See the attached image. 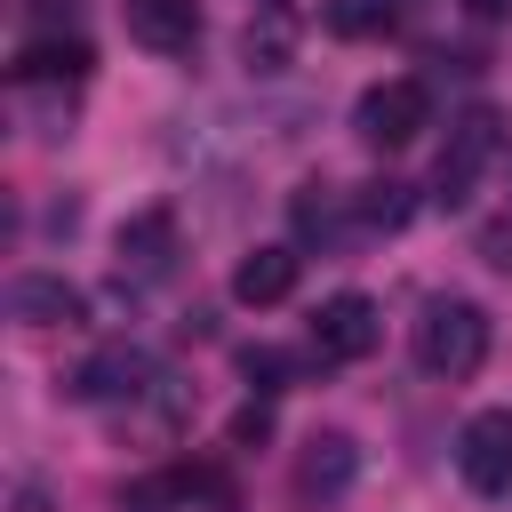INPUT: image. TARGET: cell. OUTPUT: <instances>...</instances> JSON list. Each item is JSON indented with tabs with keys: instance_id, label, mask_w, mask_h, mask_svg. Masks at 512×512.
I'll use <instances>...</instances> for the list:
<instances>
[{
	"instance_id": "obj_1",
	"label": "cell",
	"mask_w": 512,
	"mask_h": 512,
	"mask_svg": "<svg viewBox=\"0 0 512 512\" xmlns=\"http://www.w3.org/2000/svg\"><path fill=\"white\" fill-rule=\"evenodd\" d=\"M416 368L424 376H448V384H464V376H480V360H488V312L472 304V296H432L424 312H416Z\"/></svg>"
},
{
	"instance_id": "obj_2",
	"label": "cell",
	"mask_w": 512,
	"mask_h": 512,
	"mask_svg": "<svg viewBox=\"0 0 512 512\" xmlns=\"http://www.w3.org/2000/svg\"><path fill=\"white\" fill-rule=\"evenodd\" d=\"M496 144H504V120H496L488 104L456 112V120H448V144H440V160H432V200H440V208H464V200H472V184L488 176Z\"/></svg>"
},
{
	"instance_id": "obj_3",
	"label": "cell",
	"mask_w": 512,
	"mask_h": 512,
	"mask_svg": "<svg viewBox=\"0 0 512 512\" xmlns=\"http://www.w3.org/2000/svg\"><path fill=\"white\" fill-rule=\"evenodd\" d=\"M352 128H360V144L400 152V144H416V136L432 128V88H424V80H376V88L352 104Z\"/></svg>"
},
{
	"instance_id": "obj_4",
	"label": "cell",
	"mask_w": 512,
	"mask_h": 512,
	"mask_svg": "<svg viewBox=\"0 0 512 512\" xmlns=\"http://www.w3.org/2000/svg\"><path fill=\"white\" fill-rule=\"evenodd\" d=\"M376 336H384V320H376V304H368L360 288L320 296V312H312V360H320V368H352V360H368Z\"/></svg>"
},
{
	"instance_id": "obj_5",
	"label": "cell",
	"mask_w": 512,
	"mask_h": 512,
	"mask_svg": "<svg viewBox=\"0 0 512 512\" xmlns=\"http://www.w3.org/2000/svg\"><path fill=\"white\" fill-rule=\"evenodd\" d=\"M456 472L472 496H512V408H480L456 440Z\"/></svg>"
},
{
	"instance_id": "obj_6",
	"label": "cell",
	"mask_w": 512,
	"mask_h": 512,
	"mask_svg": "<svg viewBox=\"0 0 512 512\" xmlns=\"http://www.w3.org/2000/svg\"><path fill=\"white\" fill-rule=\"evenodd\" d=\"M160 384V368H152V352L144 344H104V352H88L80 368H72V400H144Z\"/></svg>"
},
{
	"instance_id": "obj_7",
	"label": "cell",
	"mask_w": 512,
	"mask_h": 512,
	"mask_svg": "<svg viewBox=\"0 0 512 512\" xmlns=\"http://www.w3.org/2000/svg\"><path fill=\"white\" fill-rule=\"evenodd\" d=\"M120 24L152 56H192L200 48V0H120Z\"/></svg>"
},
{
	"instance_id": "obj_8",
	"label": "cell",
	"mask_w": 512,
	"mask_h": 512,
	"mask_svg": "<svg viewBox=\"0 0 512 512\" xmlns=\"http://www.w3.org/2000/svg\"><path fill=\"white\" fill-rule=\"evenodd\" d=\"M120 280H168L176 272V208H144V216H128L120 224Z\"/></svg>"
},
{
	"instance_id": "obj_9",
	"label": "cell",
	"mask_w": 512,
	"mask_h": 512,
	"mask_svg": "<svg viewBox=\"0 0 512 512\" xmlns=\"http://www.w3.org/2000/svg\"><path fill=\"white\" fill-rule=\"evenodd\" d=\"M352 480H360V440L352 432H312L304 456H296V496L304 504H336Z\"/></svg>"
},
{
	"instance_id": "obj_10",
	"label": "cell",
	"mask_w": 512,
	"mask_h": 512,
	"mask_svg": "<svg viewBox=\"0 0 512 512\" xmlns=\"http://www.w3.org/2000/svg\"><path fill=\"white\" fill-rule=\"evenodd\" d=\"M88 64H96V56H88L80 32H32V40L8 56L16 88H40V80H64V88H72V80H88Z\"/></svg>"
},
{
	"instance_id": "obj_11",
	"label": "cell",
	"mask_w": 512,
	"mask_h": 512,
	"mask_svg": "<svg viewBox=\"0 0 512 512\" xmlns=\"http://www.w3.org/2000/svg\"><path fill=\"white\" fill-rule=\"evenodd\" d=\"M288 216H296V240H304V248H336V240H352V232H360L352 192H336V184H296Z\"/></svg>"
},
{
	"instance_id": "obj_12",
	"label": "cell",
	"mask_w": 512,
	"mask_h": 512,
	"mask_svg": "<svg viewBox=\"0 0 512 512\" xmlns=\"http://www.w3.org/2000/svg\"><path fill=\"white\" fill-rule=\"evenodd\" d=\"M296 272H304V256L280 248V240H264V248H248V256L232 264V296H240V304H288V296H296Z\"/></svg>"
},
{
	"instance_id": "obj_13",
	"label": "cell",
	"mask_w": 512,
	"mask_h": 512,
	"mask_svg": "<svg viewBox=\"0 0 512 512\" xmlns=\"http://www.w3.org/2000/svg\"><path fill=\"white\" fill-rule=\"evenodd\" d=\"M8 312H16L24 328H72L88 304H80V288L56 280V272H16V280H8Z\"/></svg>"
},
{
	"instance_id": "obj_14",
	"label": "cell",
	"mask_w": 512,
	"mask_h": 512,
	"mask_svg": "<svg viewBox=\"0 0 512 512\" xmlns=\"http://www.w3.org/2000/svg\"><path fill=\"white\" fill-rule=\"evenodd\" d=\"M296 56V8L288 0H256V16L240 24V64L248 72H288Z\"/></svg>"
},
{
	"instance_id": "obj_15",
	"label": "cell",
	"mask_w": 512,
	"mask_h": 512,
	"mask_svg": "<svg viewBox=\"0 0 512 512\" xmlns=\"http://www.w3.org/2000/svg\"><path fill=\"white\" fill-rule=\"evenodd\" d=\"M320 24L336 40H376V32L400 24V0H320Z\"/></svg>"
},
{
	"instance_id": "obj_16",
	"label": "cell",
	"mask_w": 512,
	"mask_h": 512,
	"mask_svg": "<svg viewBox=\"0 0 512 512\" xmlns=\"http://www.w3.org/2000/svg\"><path fill=\"white\" fill-rule=\"evenodd\" d=\"M176 504H192V464H168V472L120 488V512H176Z\"/></svg>"
},
{
	"instance_id": "obj_17",
	"label": "cell",
	"mask_w": 512,
	"mask_h": 512,
	"mask_svg": "<svg viewBox=\"0 0 512 512\" xmlns=\"http://www.w3.org/2000/svg\"><path fill=\"white\" fill-rule=\"evenodd\" d=\"M352 216H360V232H400L408 224V184H360L352 192Z\"/></svg>"
},
{
	"instance_id": "obj_18",
	"label": "cell",
	"mask_w": 512,
	"mask_h": 512,
	"mask_svg": "<svg viewBox=\"0 0 512 512\" xmlns=\"http://www.w3.org/2000/svg\"><path fill=\"white\" fill-rule=\"evenodd\" d=\"M240 376H248V384L272 400V392H288V352H272V344H248V352H240Z\"/></svg>"
},
{
	"instance_id": "obj_19",
	"label": "cell",
	"mask_w": 512,
	"mask_h": 512,
	"mask_svg": "<svg viewBox=\"0 0 512 512\" xmlns=\"http://www.w3.org/2000/svg\"><path fill=\"white\" fill-rule=\"evenodd\" d=\"M256 440H272V408H264V400L232 416V448H256Z\"/></svg>"
},
{
	"instance_id": "obj_20",
	"label": "cell",
	"mask_w": 512,
	"mask_h": 512,
	"mask_svg": "<svg viewBox=\"0 0 512 512\" xmlns=\"http://www.w3.org/2000/svg\"><path fill=\"white\" fill-rule=\"evenodd\" d=\"M24 8H32L40 24H72V16H80V0H24Z\"/></svg>"
},
{
	"instance_id": "obj_21",
	"label": "cell",
	"mask_w": 512,
	"mask_h": 512,
	"mask_svg": "<svg viewBox=\"0 0 512 512\" xmlns=\"http://www.w3.org/2000/svg\"><path fill=\"white\" fill-rule=\"evenodd\" d=\"M480 248H488V264H504V272H512V232H488Z\"/></svg>"
},
{
	"instance_id": "obj_22",
	"label": "cell",
	"mask_w": 512,
	"mask_h": 512,
	"mask_svg": "<svg viewBox=\"0 0 512 512\" xmlns=\"http://www.w3.org/2000/svg\"><path fill=\"white\" fill-rule=\"evenodd\" d=\"M464 8H472L480 24H504V16H512V0H464Z\"/></svg>"
}]
</instances>
